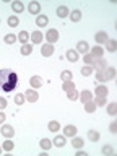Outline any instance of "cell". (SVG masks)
I'll use <instances>...</instances> for the list:
<instances>
[{
    "label": "cell",
    "mask_w": 117,
    "mask_h": 156,
    "mask_svg": "<svg viewBox=\"0 0 117 156\" xmlns=\"http://www.w3.org/2000/svg\"><path fill=\"white\" fill-rule=\"evenodd\" d=\"M29 85H31V88H34V90L41 88V86H42V80H41V76H39V75L31 76V78H29Z\"/></svg>",
    "instance_id": "obj_9"
},
{
    "label": "cell",
    "mask_w": 117,
    "mask_h": 156,
    "mask_svg": "<svg viewBox=\"0 0 117 156\" xmlns=\"http://www.w3.org/2000/svg\"><path fill=\"white\" fill-rule=\"evenodd\" d=\"M65 57L68 62H78V58H80V54H78L75 49H68L65 52Z\"/></svg>",
    "instance_id": "obj_7"
},
{
    "label": "cell",
    "mask_w": 117,
    "mask_h": 156,
    "mask_svg": "<svg viewBox=\"0 0 117 156\" xmlns=\"http://www.w3.org/2000/svg\"><path fill=\"white\" fill-rule=\"evenodd\" d=\"M7 106H8L7 104V99H5V98H0V111H3Z\"/></svg>",
    "instance_id": "obj_44"
},
{
    "label": "cell",
    "mask_w": 117,
    "mask_h": 156,
    "mask_svg": "<svg viewBox=\"0 0 117 156\" xmlns=\"http://www.w3.org/2000/svg\"><path fill=\"white\" fill-rule=\"evenodd\" d=\"M62 90L63 91H72V90H75V85H73V81H63Z\"/></svg>",
    "instance_id": "obj_39"
},
{
    "label": "cell",
    "mask_w": 117,
    "mask_h": 156,
    "mask_svg": "<svg viewBox=\"0 0 117 156\" xmlns=\"http://www.w3.org/2000/svg\"><path fill=\"white\" fill-rule=\"evenodd\" d=\"M72 145H73V148L75 150H80V148H83V145H85V141H83V138H80V136H72Z\"/></svg>",
    "instance_id": "obj_18"
},
{
    "label": "cell",
    "mask_w": 117,
    "mask_h": 156,
    "mask_svg": "<svg viewBox=\"0 0 117 156\" xmlns=\"http://www.w3.org/2000/svg\"><path fill=\"white\" fill-rule=\"evenodd\" d=\"M107 39H109V36H107L106 31H98L94 34V41L98 42V46H99V44H106Z\"/></svg>",
    "instance_id": "obj_6"
},
{
    "label": "cell",
    "mask_w": 117,
    "mask_h": 156,
    "mask_svg": "<svg viewBox=\"0 0 117 156\" xmlns=\"http://www.w3.org/2000/svg\"><path fill=\"white\" fill-rule=\"evenodd\" d=\"M93 72H94V68H93L91 65H85V67L81 68V75L83 76H91Z\"/></svg>",
    "instance_id": "obj_33"
},
{
    "label": "cell",
    "mask_w": 117,
    "mask_h": 156,
    "mask_svg": "<svg viewBox=\"0 0 117 156\" xmlns=\"http://www.w3.org/2000/svg\"><path fill=\"white\" fill-rule=\"evenodd\" d=\"M3 41L7 42V44H15V42L18 41V37L15 36V34H7V36L3 37Z\"/></svg>",
    "instance_id": "obj_36"
},
{
    "label": "cell",
    "mask_w": 117,
    "mask_h": 156,
    "mask_svg": "<svg viewBox=\"0 0 117 156\" xmlns=\"http://www.w3.org/2000/svg\"><path fill=\"white\" fill-rule=\"evenodd\" d=\"M93 68H96L98 72H104L107 68V60L106 58H94V63H93Z\"/></svg>",
    "instance_id": "obj_3"
},
{
    "label": "cell",
    "mask_w": 117,
    "mask_h": 156,
    "mask_svg": "<svg viewBox=\"0 0 117 156\" xmlns=\"http://www.w3.org/2000/svg\"><path fill=\"white\" fill-rule=\"evenodd\" d=\"M106 47H107V51H109V52H115L117 41H115V39H107V41H106Z\"/></svg>",
    "instance_id": "obj_21"
},
{
    "label": "cell",
    "mask_w": 117,
    "mask_h": 156,
    "mask_svg": "<svg viewBox=\"0 0 117 156\" xmlns=\"http://www.w3.org/2000/svg\"><path fill=\"white\" fill-rule=\"evenodd\" d=\"M96 80H98V81H107L104 72H96Z\"/></svg>",
    "instance_id": "obj_43"
},
{
    "label": "cell",
    "mask_w": 117,
    "mask_h": 156,
    "mask_svg": "<svg viewBox=\"0 0 117 156\" xmlns=\"http://www.w3.org/2000/svg\"><path fill=\"white\" fill-rule=\"evenodd\" d=\"M5 119H7V115H5L3 112H0V124H3V122H5Z\"/></svg>",
    "instance_id": "obj_47"
},
{
    "label": "cell",
    "mask_w": 117,
    "mask_h": 156,
    "mask_svg": "<svg viewBox=\"0 0 117 156\" xmlns=\"http://www.w3.org/2000/svg\"><path fill=\"white\" fill-rule=\"evenodd\" d=\"M47 127H49V132H58L60 130V124H58L57 120H51Z\"/></svg>",
    "instance_id": "obj_30"
},
{
    "label": "cell",
    "mask_w": 117,
    "mask_h": 156,
    "mask_svg": "<svg viewBox=\"0 0 117 156\" xmlns=\"http://www.w3.org/2000/svg\"><path fill=\"white\" fill-rule=\"evenodd\" d=\"M31 52H33V46H31V44H23V46H21V54H23V55H29Z\"/></svg>",
    "instance_id": "obj_35"
},
{
    "label": "cell",
    "mask_w": 117,
    "mask_h": 156,
    "mask_svg": "<svg viewBox=\"0 0 117 156\" xmlns=\"http://www.w3.org/2000/svg\"><path fill=\"white\" fill-rule=\"evenodd\" d=\"M60 78H62L63 81H72V72L70 70H63L60 73Z\"/></svg>",
    "instance_id": "obj_37"
},
{
    "label": "cell",
    "mask_w": 117,
    "mask_h": 156,
    "mask_svg": "<svg viewBox=\"0 0 117 156\" xmlns=\"http://www.w3.org/2000/svg\"><path fill=\"white\" fill-rule=\"evenodd\" d=\"M15 102H16L18 106L24 104V94H23V93H18V94H15Z\"/></svg>",
    "instance_id": "obj_41"
},
{
    "label": "cell",
    "mask_w": 117,
    "mask_h": 156,
    "mask_svg": "<svg viewBox=\"0 0 117 156\" xmlns=\"http://www.w3.org/2000/svg\"><path fill=\"white\" fill-rule=\"evenodd\" d=\"M2 135L3 136H7V138H12V136L15 135V130H13V127L12 125H2Z\"/></svg>",
    "instance_id": "obj_13"
},
{
    "label": "cell",
    "mask_w": 117,
    "mask_h": 156,
    "mask_svg": "<svg viewBox=\"0 0 117 156\" xmlns=\"http://www.w3.org/2000/svg\"><path fill=\"white\" fill-rule=\"evenodd\" d=\"M65 138H67V136H63V135H57L55 138H54L52 145H55L57 148H62V146H63V145L67 143V141H65Z\"/></svg>",
    "instance_id": "obj_19"
},
{
    "label": "cell",
    "mask_w": 117,
    "mask_h": 156,
    "mask_svg": "<svg viewBox=\"0 0 117 156\" xmlns=\"http://www.w3.org/2000/svg\"><path fill=\"white\" fill-rule=\"evenodd\" d=\"M78 99H80L83 104H85V102H88V101H91V99H93V93H91V91H88V90L81 91V93H80V96H78Z\"/></svg>",
    "instance_id": "obj_12"
},
{
    "label": "cell",
    "mask_w": 117,
    "mask_h": 156,
    "mask_svg": "<svg viewBox=\"0 0 117 156\" xmlns=\"http://www.w3.org/2000/svg\"><path fill=\"white\" fill-rule=\"evenodd\" d=\"M109 130H111V133H115V132H117V124H115V122H112V124L109 125Z\"/></svg>",
    "instance_id": "obj_45"
},
{
    "label": "cell",
    "mask_w": 117,
    "mask_h": 156,
    "mask_svg": "<svg viewBox=\"0 0 117 156\" xmlns=\"http://www.w3.org/2000/svg\"><path fill=\"white\" fill-rule=\"evenodd\" d=\"M93 101H94L96 106H106L107 104V99H106V98H101V96H96Z\"/></svg>",
    "instance_id": "obj_40"
},
{
    "label": "cell",
    "mask_w": 117,
    "mask_h": 156,
    "mask_svg": "<svg viewBox=\"0 0 117 156\" xmlns=\"http://www.w3.org/2000/svg\"><path fill=\"white\" fill-rule=\"evenodd\" d=\"M76 135V127L75 125H65V129H63V136H75Z\"/></svg>",
    "instance_id": "obj_15"
},
{
    "label": "cell",
    "mask_w": 117,
    "mask_h": 156,
    "mask_svg": "<svg viewBox=\"0 0 117 156\" xmlns=\"http://www.w3.org/2000/svg\"><path fill=\"white\" fill-rule=\"evenodd\" d=\"M44 39V36H42V33L41 31H34V33H31L29 34V41H31L33 44H39Z\"/></svg>",
    "instance_id": "obj_11"
},
{
    "label": "cell",
    "mask_w": 117,
    "mask_h": 156,
    "mask_svg": "<svg viewBox=\"0 0 117 156\" xmlns=\"http://www.w3.org/2000/svg\"><path fill=\"white\" fill-rule=\"evenodd\" d=\"M55 13H57V16L58 18H65V16H68V8L65 7V5H60V7H57V10H55Z\"/></svg>",
    "instance_id": "obj_17"
},
{
    "label": "cell",
    "mask_w": 117,
    "mask_h": 156,
    "mask_svg": "<svg viewBox=\"0 0 117 156\" xmlns=\"http://www.w3.org/2000/svg\"><path fill=\"white\" fill-rule=\"evenodd\" d=\"M41 54L44 57H51L54 54V44H44L41 47Z\"/></svg>",
    "instance_id": "obj_10"
},
{
    "label": "cell",
    "mask_w": 117,
    "mask_h": 156,
    "mask_svg": "<svg viewBox=\"0 0 117 156\" xmlns=\"http://www.w3.org/2000/svg\"><path fill=\"white\" fill-rule=\"evenodd\" d=\"M47 23H49V18L46 16V15H37V16H36V24L39 28L47 26Z\"/></svg>",
    "instance_id": "obj_16"
},
{
    "label": "cell",
    "mask_w": 117,
    "mask_h": 156,
    "mask_svg": "<svg viewBox=\"0 0 117 156\" xmlns=\"http://www.w3.org/2000/svg\"><path fill=\"white\" fill-rule=\"evenodd\" d=\"M24 99L29 101V102H37L39 93L34 90V88H31V90H26V93H24Z\"/></svg>",
    "instance_id": "obj_2"
},
{
    "label": "cell",
    "mask_w": 117,
    "mask_h": 156,
    "mask_svg": "<svg viewBox=\"0 0 117 156\" xmlns=\"http://www.w3.org/2000/svg\"><path fill=\"white\" fill-rule=\"evenodd\" d=\"M104 75L107 80H112V78L115 76V68H112V67H107L106 70H104Z\"/></svg>",
    "instance_id": "obj_32"
},
{
    "label": "cell",
    "mask_w": 117,
    "mask_h": 156,
    "mask_svg": "<svg viewBox=\"0 0 117 156\" xmlns=\"http://www.w3.org/2000/svg\"><path fill=\"white\" fill-rule=\"evenodd\" d=\"M13 146H15V143H13V141L10 140V138H7V140H5L3 143H2V150H5V151H12Z\"/></svg>",
    "instance_id": "obj_29"
},
{
    "label": "cell",
    "mask_w": 117,
    "mask_h": 156,
    "mask_svg": "<svg viewBox=\"0 0 117 156\" xmlns=\"http://www.w3.org/2000/svg\"><path fill=\"white\" fill-rule=\"evenodd\" d=\"M16 37H18V41L21 42V44H28V41H29V33H28V31H21Z\"/></svg>",
    "instance_id": "obj_25"
},
{
    "label": "cell",
    "mask_w": 117,
    "mask_h": 156,
    "mask_svg": "<svg viewBox=\"0 0 117 156\" xmlns=\"http://www.w3.org/2000/svg\"><path fill=\"white\" fill-rule=\"evenodd\" d=\"M12 10H13L15 13H21L23 10H24L23 2H18V0H16V2H13V3H12Z\"/></svg>",
    "instance_id": "obj_23"
},
{
    "label": "cell",
    "mask_w": 117,
    "mask_h": 156,
    "mask_svg": "<svg viewBox=\"0 0 117 156\" xmlns=\"http://www.w3.org/2000/svg\"><path fill=\"white\" fill-rule=\"evenodd\" d=\"M76 156H86V151H83L81 148L76 150Z\"/></svg>",
    "instance_id": "obj_46"
},
{
    "label": "cell",
    "mask_w": 117,
    "mask_h": 156,
    "mask_svg": "<svg viewBox=\"0 0 117 156\" xmlns=\"http://www.w3.org/2000/svg\"><path fill=\"white\" fill-rule=\"evenodd\" d=\"M28 12L33 13V15H41V5H39V2H36V0L29 2L28 3Z\"/></svg>",
    "instance_id": "obj_5"
},
{
    "label": "cell",
    "mask_w": 117,
    "mask_h": 156,
    "mask_svg": "<svg viewBox=\"0 0 117 156\" xmlns=\"http://www.w3.org/2000/svg\"><path fill=\"white\" fill-rule=\"evenodd\" d=\"M83 60H85V63H86V65H91V67H93V63H94V57H93L91 54L88 52V54H85V57H83Z\"/></svg>",
    "instance_id": "obj_38"
},
{
    "label": "cell",
    "mask_w": 117,
    "mask_h": 156,
    "mask_svg": "<svg viewBox=\"0 0 117 156\" xmlns=\"http://www.w3.org/2000/svg\"><path fill=\"white\" fill-rule=\"evenodd\" d=\"M8 26H12V28H16L18 24H20V20H18V16H15V15H12V16H8Z\"/></svg>",
    "instance_id": "obj_31"
},
{
    "label": "cell",
    "mask_w": 117,
    "mask_h": 156,
    "mask_svg": "<svg viewBox=\"0 0 117 156\" xmlns=\"http://www.w3.org/2000/svg\"><path fill=\"white\" fill-rule=\"evenodd\" d=\"M46 39H47V44H54L58 41V31L57 29H49L46 33Z\"/></svg>",
    "instance_id": "obj_4"
},
{
    "label": "cell",
    "mask_w": 117,
    "mask_h": 156,
    "mask_svg": "<svg viewBox=\"0 0 117 156\" xmlns=\"http://www.w3.org/2000/svg\"><path fill=\"white\" fill-rule=\"evenodd\" d=\"M18 85V75L10 68H2L0 70V90L5 93L15 91Z\"/></svg>",
    "instance_id": "obj_1"
},
{
    "label": "cell",
    "mask_w": 117,
    "mask_h": 156,
    "mask_svg": "<svg viewBox=\"0 0 117 156\" xmlns=\"http://www.w3.org/2000/svg\"><path fill=\"white\" fill-rule=\"evenodd\" d=\"M0 23H2V20H0Z\"/></svg>",
    "instance_id": "obj_49"
},
{
    "label": "cell",
    "mask_w": 117,
    "mask_h": 156,
    "mask_svg": "<svg viewBox=\"0 0 117 156\" xmlns=\"http://www.w3.org/2000/svg\"><path fill=\"white\" fill-rule=\"evenodd\" d=\"M102 52H104V49H102L101 46H94V47L91 49L90 54H91L94 58H101V57H102Z\"/></svg>",
    "instance_id": "obj_20"
},
{
    "label": "cell",
    "mask_w": 117,
    "mask_h": 156,
    "mask_svg": "<svg viewBox=\"0 0 117 156\" xmlns=\"http://www.w3.org/2000/svg\"><path fill=\"white\" fill-rule=\"evenodd\" d=\"M39 145H41V148H42L44 151H47V150L52 148V141L49 140V138H42L41 141H39Z\"/></svg>",
    "instance_id": "obj_27"
},
{
    "label": "cell",
    "mask_w": 117,
    "mask_h": 156,
    "mask_svg": "<svg viewBox=\"0 0 117 156\" xmlns=\"http://www.w3.org/2000/svg\"><path fill=\"white\" fill-rule=\"evenodd\" d=\"M78 96H80V93L76 91V88H75V90H72V91H67V98H68L70 101H76Z\"/></svg>",
    "instance_id": "obj_34"
},
{
    "label": "cell",
    "mask_w": 117,
    "mask_h": 156,
    "mask_svg": "<svg viewBox=\"0 0 117 156\" xmlns=\"http://www.w3.org/2000/svg\"><path fill=\"white\" fill-rule=\"evenodd\" d=\"M0 153H2V146H0Z\"/></svg>",
    "instance_id": "obj_48"
},
{
    "label": "cell",
    "mask_w": 117,
    "mask_h": 156,
    "mask_svg": "<svg viewBox=\"0 0 117 156\" xmlns=\"http://www.w3.org/2000/svg\"><path fill=\"white\" fill-rule=\"evenodd\" d=\"M101 151H102V154H114V148L111 145H104Z\"/></svg>",
    "instance_id": "obj_42"
},
{
    "label": "cell",
    "mask_w": 117,
    "mask_h": 156,
    "mask_svg": "<svg viewBox=\"0 0 117 156\" xmlns=\"http://www.w3.org/2000/svg\"><path fill=\"white\" fill-rule=\"evenodd\" d=\"M88 138L91 141H98L101 138V135H99V132H96V130H88Z\"/></svg>",
    "instance_id": "obj_28"
},
{
    "label": "cell",
    "mask_w": 117,
    "mask_h": 156,
    "mask_svg": "<svg viewBox=\"0 0 117 156\" xmlns=\"http://www.w3.org/2000/svg\"><path fill=\"white\" fill-rule=\"evenodd\" d=\"M96 107H98V106L94 104V101H93V99L88 101V102H85V111L88 112V114H93V112L96 111Z\"/></svg>",
    "instance_id": "obj_22"
},
{
    "label": "cell",
    "mask_w": 117,
    "mask_h": 156,
    "mask_svg": "<svg viewBox=\"0 0 117 156\" xmlns=\"http://www.w3.org/2000/svg\"><path fill=\"white\" fill-rule=\"evenodd\" d=\"M70 20H72V21L73 23H78V21H80V20H81V12H80V10H73V12L70 13Z\"/></svg>",
    "instance_id": "obj_26"
},
{
    "label": "cell",
    "mask_w": 117,
    "mask_h": 156,
    "mask_svg": "<svg viewBox=\"0 0 117 156\" xmlns=\"http://www.w3.org/2000/svg\"><path fill=\"white\" fill-rule=\"evenodd\" d=\"M76 52L78 54H88L90 52V44H88L86 41H80L76 44Z\"/></svg>",
    "instance_id": "obj_8"
},
{
    "label": "cell",
    "mask_w": 117,
    "mask_h": 156,
    "mask_svg": "<svg viewBox=\"0 0 117 156\" xmlns=\"http://www.w3.org/2000/svg\"><path fill=\"white\" fill-rule=\"evenodd\" d=\"M96 96H101V98H107V94H109V90H107V86L104 85H99V86H96Z\"/></svg>",
    "instance_id": "obj_14"
},
{
    "label": "cell",
    "mask_w": 117,
    "mask_h": 156,
    "mask_svg": "<svg viewBox=\"0 0 117 156\" xmlns=\"http://www.w3.org/2000/svg\"><path fill=\"white\" fill-rule=\"evenodd\" d=\"M107 114L109 115H115L117 114V102H107Z\"/></svg>",
    "instance_id": "obj_24"
}]
</instances>
